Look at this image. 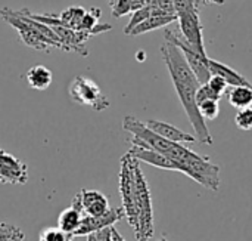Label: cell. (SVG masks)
<instances>
[{
    "label": "cell",
    "instance_id": "obj_1",
    "mask_svg": "<svg viewBox=\"0 0 252 241\" xmlns=\"http://www.w3.org/2000/svg\"><path fill=\"white\" fill-rule=\"evenodd\" d=\"M161 53L164 58V62L168 68L171 81L174 84V89L177 92V96L180 99V104L195 130L196 141L204 145H213V136L207 126V121L201 116L196 104V92L199 89V81L189 68L183 53L180 49L168 41H165L161 46Z\"/></svg>",
    "mask_w": 252,
    "mask_h": 241
},
{
    "label": "cell",
    "instance_id": "obj_2",
    "mask_svg": "<svg viewBox=\"0 0 252 241\" xmlns=\"http://www.w3.org/2000/svg\"><path fill=\"white\" fill-rule=\"evenodd\" d=\"M123 129L133 135L131 145L151 148L158 151L159 154L165 156L168 160H171L176 164L177 172H182L186 175L188 167L201 157V154L192 151L190 148L185 147L183 144H176L171 141H167L165 138L157 135L152 132L143 121L136 119L134 116H126L123 120Z\"/></svg>",
    "mask_w": 252,
    "mask_h": 241
},
{
    "label": "cell",
    "instance_id": "obj_3",
    "mask_svg": "<svg viewBox=\"0 0 252 241\" xmlns=\"http://www.w3.org/2000/svg\"><path fill=\"white\" fill-rule=\"evenodd\" d=\"M136 209H137V224L134 228V236L137 241H148L154 237V209L152 197L149 191L148 181L140 170V166L136 167Z\"/></svg>",
    "mask_w": 252,
    "mask_h": 241
},
{
    "label": "cell",
    "instance_id": "obj_4",
    "mask_svg": "<svg viewBox=\"0 0 252 241\" xmlns=\"http://www.w3.org/2000/svg\"><path fill=\"white\" fill-rule=\"evenodd\" d=\"M140 164L128 153L121 157V167L118 173L120 194L123 200V210L128 225L134 230L137 224V209H136V167Z\"/></svg>",
    "mask_w": 252,
    "mask_h": 241
},
{
    "label": "cell",
    "instance_id": "obj_5",
    "mask_svg": "<svg viewBox=\"0 0 252 241\" xmlns=\"http://www.w3.org/2000/svg\"><path fill=\"white\" fill-rule=\"evenodd\" d=\"M1 16H3V19L7 24H10L19 33L21 40L27 46H30L32 49H38V50H49V46L59 47L58 43H55L53 40H50L46 36H43L34 27V21L28 16L27 9H22V10H7V9H3L1 10Z\"/></svg>",
    "mask_w": 252,
    "mask_h": 241
},
{
    "label": "cell",
    "instance_id": "obj_6",
    "mask_svg": "<svg viewBox=\"0 0 252 241\" xmlns=\"http://www.w3.org/2000/svg\"><path fill=\"white\" fill-rule=\"evenodd\" d=\"M165 40L174 46H177L180 49V52L183 53L189 68L192 70V73L195 74V77L198 79L199 84H205L208 83L211 74L210 70V58L207 56V53H202L201 50H198L196 47L190 46L180 34L179 28L177 30H165Z\"/></svg>",
    "mask_w": 252,
    "mask_h": 241
},
{
    "label": "cell",
    "instance_id": "obj_7",
    "mask_svg": "<svg viewBox=\"0 0 252 241\" xmlns=\"http://www.w3.org/2000/svg\"><path fill=\"white\" fill-rule=\"evenodd\" d=\"M69 96L74 102L80 105H87L94 111H103L109 108V99L102 93L99 84L86 77V76H75L69 84Z\"/></svg>",
    "mask_w": 252,
    "mask_h": 241
},
{
    "label": "cell",
    "instance_id": "obj_8",
    "mask_svg": "<svg viewBox=\"0 0 252 241\" xmlns=\"http://www.w3.org/2000/svg\"><path fill=\"white\" fill-rule=\"evenodd\" d=\"M176 22L179 24V31H180L182 37L190 46L196 47L202 53H207L205 52V44H204V27L201 24L198 9L177 15Z\"/></svg>",
    "mask_w": 252,
    "mask_h": 241
},
{
    "label": "cell",
    "instance_id": "obj_9",
    "mask_svg": "<svg viewBox=\"0 0 252 241\" xmlns=\"http://www.w3.org/2000/svg\"><path fill=\"white\" fill-rule=\"evenodd\" d=\"M124 210L123 207H109V210L100 216H83L80 227L75 230L72 237H83V236H90L94 234L103 228L114 227L117 222L124 219Z\"/></svg>",
    "mask_w": 252,
    "mask_h": 241
},
{
    "label": "cell",
    "instance_id": "obj_10",
    "mask_svg": "<svg viewBox=\"0 0 252 241\" xmlns=\"http://www.w3.org/2000/svg\"><path fill=\"white\" fill-rule=\"evenodd\" d=\"M28 181V167L12 154L0 148V182L25 185Z\"/></svg>",
    "mask_w": 252,
    "mask_h": 241
},
{
    "label": "cell",
    "instance_id": "obj_11",
    "mask_svg": "<svg viewBox=\"0 0 252 241\" xmlns=\"http://www.w3.org/2000/svg\"><path fill=\"white\" fill-rule=\"evenodd\" d=\"M81 210L84 216H100L109 210V203L105 194L96 190H81L78 193Z\"/></svg>",
    "mask_w": 252,
    "mask_h": 241
},
{
    "label": "cell",
    "instance_id": "obj_12",
    "mask_svg": "<svg viewBox=\"0 0 252 241\" xmlns=\"http://www.w3.org/2000/svg\"><path fill=\"white\" fill-rule=\"evenodd\" d=\"M152 132H155L157 135L165 138L167 141H171V142H176V144H185V142H196V136L188 133V132H183L182 129L170 124V123H165V121H159V120H148L145 123Z\"/></svg>",
    "mask_w": 252,
    "mask_h": 241
},
{
    "label": "cell",
    "instance_id": "obj_13",
    "mask_svg": "<svg viewBox=\"0 0 252 241\" xmlns=\"http://www.w3.org/2000/svg\"><path fill=\"white\" fill-rule=\"evenodd\" d=\"M128 154L133 156L136 160L139 161H143V163H148L154 167H158V169H164V170H176V164L168 160L165 156L159 154L158 151L155 150H151V148H143V147H136V145H131V148L128 150Z\"/></svg>",
    "mask_w": 252,
    "mask_h": 241
},
{
    "label": "cell",
    "instance_id": "obj_14",
    "mask_svg": "<svg viewBox=\"0 0 252 241\" xmlns=\"http://www.w3.org/2000/svg\"><path fill=\"white\" fill-rule=\"evenodd\" d=\"M210 70H211V74H219L221 76L229 86L232 87H236V86H244V87H250L252 89V83L244 77L241 73H238L236 70H233L232 67L223 64V62H219V61H214V59H210Z\"/></svg>",
    "mask_w": 252,
    "mask_h": 241
},
{
    "label": "cell",
    "instance_id": "obj_15",
    "mask_svg": "<svg viewBox=\"0 0 252 241\" xmlns=\"http://www.w3.org/2000/svg\"><path fill=\"white\" fill-rule=\"evenodd\" d=\"M25 79H27L31 89H34V90H46L53 81V74L44 65H34L27 71Z\"/></svg>",
    "mask_w": 252,
    "mask_h": 241
},
{
    "label": "cell",
    "instance_id": "obj_16",
    "mask_svg": "<svg viewBox=\"0 0 252 241\" xmlns=\"http://www.w3.org/2000/svg\"><path fill=\"white\" fill-rule=\"evenodd\" d=\"M177 21V16L176 15H151L148 19H145L143 22H140L137 27H134L128 36H140V34H145V33H149V31H154V30H158V28H162V27H167L173 22Z\"/></svg>",
    "mask_w": 252,
    "mask_h": 241
},
{
    "label": "cell",
    "instance_id": "obj_17",
    "mask_svg": "<svg viewBox=\"0 0 252 241\" xmlns=\"http://www.w3.org/2000/svg\"><path fill=\"white\" fill-rule=\"evenodd\" d=\"M83 216H84V215H83V212H81L80 209L71 206V207L65 209V210L59 215V218H58V228L72 236V234L75 233V230L80 227Z\"/></svg>",
    "mask_w": 252,
    "mask_h": 241
},
{
    "label": "cell",
    "instance_id": "obj_18",
    "mask_svg": "<svg viewBox=\"0 0 252 241\" xmlns=\"http://www.w3.org/2000/svg\"><path fill=\"white\" fill-rule=\"evenodd\" d=\"M227 101L232 107L238 110L248 108L252 105V89L244 87V86L232 87L230 92L227 93Z\"/></svg>",
    "mask_w": 252,
    "mask_h": 241
},
{
    "label": "cell",
    "instance_id": "obj_19",
    "mask_svg": "<svg viewBox=\"0 0 252 241\" xmlns=\"http://www.w3.org/2000/svg\"><path fill=\"white\" fill-rule=\"evenodd\" d=\"M84 13H86L84 7L71 6V7H66L65 10H62L61 15H58V16L62 21L63 27H68L75 31H81V21H83Z\"/></svg>",
    "mask_w": 252,
    "mask_h": 241
},
{
    "label": "cell",
    "instance_id": "obj_20",
    "mask_svg": "<svg viewBox=\"0 0 252 241\" xmlns=\"http://www.w3.org/2000/svg\"><path fill=\"white\" fill-rule=\"evenodd\" d=\"M24 231L9 222H0V241H24Z\"/></svg>",
    "mask_w": 252,
    "mask_h": 241
},
{
    "label": "cell",
    "instance_id": "obj_21",
    "mask_svg": "<svg viewBox=\"0 0 252 241\" xmlns=\"http://www.w3.org/2000/svg\"><path fill=\"white\" fill-rule=\"evenodd\" d=\"M198 110L204 120H216L220 114V101L207 99L198 104Z\"/></svg>",
    "mask_w": 252,
    "mask_h": 241
},
{
    "label": "cell",
    "instance_id": "obj_22",
    "mask_svg": "<svg viewBox=\"0 0 252 241\" xmlns=\"http://www.w3.org/2000/svg\"><path fill=\"white\" fill-rule=\"evenodd\" d=\"M108 3L112 9L114 18H121V16L136 10L133 0H108Z\"/></svg>",
    "mask_w": 252,
    "mask_h": 241
},
{
    "label": "cell",
    "instance_id": "obj_23",
    "mask_svg": "<svg viewBox=\"0 0 252 241\" xmlns=\"http://www.w3.org/2000/svg\"><path fill=\"white\" fill-rule=\"evenodd\" d=\"M152 15V10H151V6L149 4H146V6H143V7H140V9H137V10H134L133 12V15H131V18H130V22L126 25V28H124V34H130V31L134 28V27H137L140 22H143L145 19H148L149 16Z\"/></svg>",
    "mask_w": 252,
    "mask_h": 241
},
{
    "label": "cell",
    "instance_id": "obj_24",
    "mask_svg": "<svg viewBox=\"0 0 252 241\" xmlns=\"http://www.w3.org/2000/svg\"><path fill=\"white\" fill-rule=\"evenodd\" d=\"M74 239L71 234L59 230L58 227H50L41 231L38 241H71Z\"/></svg>",
    "mask_w": 252,
    "mask_h": 241
},
{
    "label": "cell",
    "instance_id": "obj_25",
    "mask_svg": "<svg viewBox=\"0 0 252 241\" xmlns=\"http://www.w3.org/2000/svg\"><path fill=\"white\" fill-rule=\"evenodd\" d=\"M235 124L241 130H252V107L238 110L235 116Z\"/></svg>",
    "mask_w": 252,
    "mask_h": 241
},
{
    "label": "cell",
    "instance_id": "obj_26",
    "mask_svg": "<svg viewBox=\"0 0 252 241\" xmlns=\"http://www.w3.org/2000/svg\"><path fill=\"white\" fill-rule=\"evenodd\" d=\"M207 84H208V86L211 87V90H213L217 96H220V98L226 93V90H227V87H229L227 81H226L221 76H219V74H213V76L210 77V80H208Z\"/></svg>",
    "mask_w": 252,
    "mask_h": 241
},
{
    "label": "cell",
    "instance_id": "obj_27",
    "mask_svg": "<svg viewBox=\"0 0 252 241\" xmlns=\"http://www.w3.org/2000/svg\"><path fill=\"white\" fill-rule=\"evenodd\" d=\"M112 241H126L123 237H121V234L114 228V231H112Z\"/></svg>",
    "mask_w": 252,
    "mask_h": 241
},
{
    "label": "cell",
    "instance_id": "obj_28",
    "mask_svg": "<svg viewBox=\"0 0 252 241\" xmlns=\"http://www.w3.org/2000/svg\"><path fill=\"white\" fill-rule=\"evenodd\" d=\"M201 1H205V3H214V4H223L224 0H201Z\"/></svg>",
    "mask_w": 252,
    "mask_h": 241
},
{
    "label": "cell",
    "instance_id": "obj_29",
    "mask_svg": "<svg viewBox=\"0 0 252 241\" xmlns=\"http://www.w3.org/2000/svg\"><path fill=\"white\" fill-rule=\"evenodd\" d=\"M158 241H168V240H167V237H161Z\"/></svg>",
    "mask_w": 252,
    "mask_h": 241
},
{
    "label": "cell",
    "instance_id": "obj_30",
    "mask_svg": "<svg viewBox=\"0 0 252 241\" xmlns=\"http://www.w3.org/2000/svg\"><path fill=\"white\" fill-rule=\"evenodd\" d=\"M151 1H152V0H146V4H148V3H151Z\"/></svg>",
    "mask_w": 252,
    "mask_h": 241
}]
</instances>
